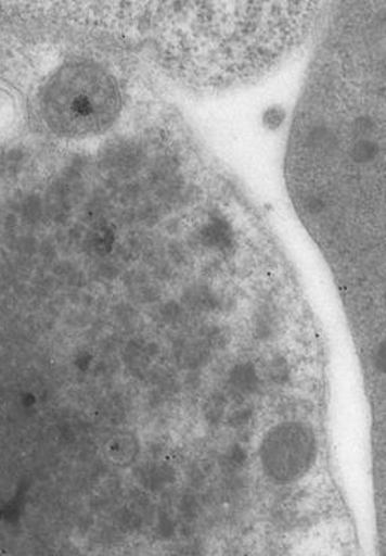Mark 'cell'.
Segmentation results:
<instances>
[{
  "label": "cell",
  "instance_id": "6da1fadb",
  "mask_svg": "<svg viewBox=\"0 0 386 556\" xmlns=\"http://www.w3.org/2000/svg\"><path fill=\"white\" fill-rule=\"evenodd\" d=\"M43 119L64 139L108 130L120 112V90L111 72L91 62H70L48 78L40 94Z\"/></svg>",
  "mask_w": 386,
  "mask_h": 556
},
{
  "label": "cell",
  "instance_id": "7a4b0ae2",
  "mask_svg": "<svg viewBox=\"0 0 386 556\" xmlns=\"http://www.w3.org/2000/svg\"><path fill=\"white\" fill-rule=\"evenodd\" d=\"M319 445L312 427L284 421L268 430L259 446L260 466L269 481L290 485L307 477L316 465Z\"/></svg>",
  "mask_w": 386,
  "mask_h": 556
},
{
  "label": "cell",
  "instance_id": "3957f363",
  "mask_svg": "<svg viewBox=\"0 0 386 556\" xmlns=\"http://www.w3.org/2000/svg\"><path fill=\"white\" fill-rule=\"evenodd\" d=\"M260 386V378L257 375L255 366L250 364H240L233 366L228 377V393L235 401L244 402L245 399L253 396Z\"/></svg>",
  "mask_w": 386,
  "mask_h": 556
},
{
  "label": "cell",
  "instance_id": "277c9868",
  "mask_svg": "<svg viewBox=\"0 0 386 556\" xmlns=\"http://www.w3.org/2000/svg\"><path fill=\"white\" fill-rule=\"evenodd\" d=\"M137 479L144 489L160 491L175 483L176 470L168 463L149 462L137 470Z\"/></svg>",
  "mask_w": 386,
  "mask_h": 556
},
{
  "label": "cell",
  "instance_id": "5b68a950",
  "mask_svg": "<svg viewBox=\"0 0 386 556\" xmlns=\"http://www.w3.org/2000/svg\"><path fill=\"white\" fill-rule=\"evenodd\" d=\"M107 454L116 465H131L139 455V441L130 432L115 434L107 443Z\"/></svg>",
  "mask_w": 386,
  "mask_h": 556
},
{
  "label": "cell",
  "instance_id": "8992f818",
  "mask_svg": "<svg viewBox=\"0 0 386 556\" xmlns=\"http://www.w3.org/2000/svg\"><path fill=\"white\" fill-rule=\"evenodd\" d=\"M228 409V394L216 392L204 403V420L208 426H219L224 420Z\"/></svg>",
  "mask_w": 386,
  "mask_h": 556
},
{
  "label": "cell",
  "instance_id": "52a82bcc",
  "mask_svg": "<svg viewBox=\"0 0 386 556\" xmlns=\"http://www.w3.org/2000/svg\"><path fill=\"white\" fill-rule=\"evenodd\" d=\"M245 462H247V453H245L243 446L235 443V445H231L224 451L222 458H220V466L229 475H236L243 469Z\"/></svg>",
  "mask_w": 386,
  "mask_h": 556
},
{
  "label": "cell",
  "instance_id": "ba28073f",
  "mask_svg": "<svg viewBox=\"0 0 386 556\" xmlns=\"http://www.w3.org/2000/svg\"><path fill=\"white\" fill-rule=\"evenodd\" d=\"M267 372L269 375V380H271L273 384L283 386L290 378L287 362L281 357L272 358V361L269 362Z\"/></svg>",
  "mask_w": 386,
  "mask_h": 556
}]
</instances>
